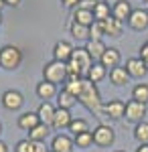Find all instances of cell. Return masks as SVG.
<instances>
[{
  "label": "cell",
  "mask_w": 148,
  "mask_h": 152,
  "mask_svg": "<svg viewBox=\"0 0 148 152\" xmlns=\"http://www.w3.org/2000/svg\"><path fill=\"white\" fill-rule=\"evenodd\" d=\"M77 102L81 105H85L91 114H95L97 118L103 116V102H102V95L97 91L95 83H91L89 79L83 77V83H81V91L77 95Z\"/></svg>",
  "instance_id": "obj_1"
},
{
  "label": "cell",
  "mask_w": 148,
  "mask_h": 152,
  "mask_svg": "<svg viewBox=\"0 0 148 152\" xmlns=\"http://www.w3.org/2000/svg\"><path fill=\"white\" fill-rule=\"evenodd\" d=\"M43 77H45V81L53 83V85L65 83V79H67V63H61V61H55V59L45 63Z\"/></svg>",
  "instance_id": "obj_2"
},
{
  "label": "cell",
  "mask_w": 148,
  "mask_h": 152,
  "mask_svg": "<svg viewBox=\"0 0 148 152\" xmlns=\"http://www.w3.org/2000/svg\"><path fill=\"white\" fill-rule=\"evenodd\" d=\"M21 63H23V53L16 45H6L0 49V67L2 69L14 71L21 67Z\"/></svg>",
  "instance_id": "obj_3"
},
{
  "label": "cell",
  "mask_w": 148,
  "mask_h": 152,
  "mask_svg": "<svg viewBox=\"0 0 148 152\" xmlns=\"http://www.w3.org/2000/svg\"><path fill=\"white\" fill-rule=\"evenodd\" d=\"M144 116H146V105L144 104H140V102H136V99H130V102L126 104L124 118L128 120V122L140 124V122H144Z\"/></svg>",
  "instance_id": "obj_4"
},
{
  "label": "cell",
  "mask_w": 148,
  "mask_h": 152,
  "mask_svg": "<svg viewBox=\"0 0 148 152\" xmlns=\"http://www.w3.org/2000/svg\"><path fill=\"white\" fill-rule=\"evenodd\" d=\"M91 134H93V144H97V146H110L116 138L114 128L108 126V124H100Z\"/></svg>",
  "instance_id": "obj_5"
},
{
  "label": "cell",
  "mask_w": 148,
  "mask_h": 152,
  "mask_svg": "<svg viewBox=\"0 0 148 152\" xmlns=\"http://www.w3.org/2000/svg\"><path fill=\"white\" fill-rule=\"evenodd\" d=\"M69 61H73V63L83 71V75H87L89 67L93 65V59L89 57V53L85 51V47H75V49H73V53H71V59H69Z\"/></svg>",
  "instance_id": "obj_6"
},
{
  "label": "cell",
  "mask_w": 148,
  "mask_h": 152,
  "mask_svg": "<svg viewBox=\"0 0 148 152\" xmlns=\"http://www.w3.org/2000/svg\"><path fill=\"white\" fill-rule=\"evenodd\" d=\"M23 104H24V97H23V94L16 91V89H8V91L2 94V105H4L6 110H10V112L21 110Z\"/></svg>",
  "instance_id": "obj_7"
},
{
  "label": "cell",
  "mask_w": 148,
  "mask_h": 152,
  "mask_svg": "<svg viewBox=\"0 0 148 152\" xmlns=\"http://www.w3.org/2000/svg\"><path fill=\"white\" fill-rule=\"evenodd\" d=\"M126 73L130 75V77H136V79H140V77H144L148 73V67L146 63L142 61L140 57H130L128 61H126Z\"/></svg>",
  "instance_id": "obj_8"
},
{
  "label": "cell",
  "mask_w": 148,
  "mask_h": 152,
  "mask_svg": "<svg viewBox=\"0 0 148 152\" xmlns=\"http://www.w3.org/2000/svg\"><path fill=\"white\" fill-rule=\"evenodd\" d=\"M128 26L132 31H144L148 28V10H142V8H134L130 18H128Z\"/></svg>",
  "instance_id": "obj_9"
},
{
  "label": "cell",
  "mask_w": 148,
  "mask_h": 152,
  "mask_svg": "<svg viewBox=\"0 0 148 152\" xmlns=\"http://www.w3.org/2000/svg\"><path fill=\"white\" fill-rule=\"evenodd\" d=\"M73 45L69 41H57L55 47H53V59L55 61H61V63H67L71 59V53H73Z\"/></svg>",
  "instance_id": "obj_10"
},
{
  "label": "cell",
  "mask_w": 148,
  "mask_h": 152,
  "mask_svg": "<svg viewBox=\"0 0 148 152\" xmlns=\"http://www.w3.org/2000/svg\"><path fill=\"white\" fill-rule=\"evenodd\" d=\"M103 114L112 120H120L126 114V104L122 99H110L108 104H103Z\"/></svg>",
  "instance_id": "obj_11"
},
{
  "label": "cell",
  "mask_w": 148,
  "mask_h": 152,
  "mask_svg": "<svg viewBox=\"0 0 148 152\" xmlns=\"http://www.w3.org/2000/svg\"><path fill=\"white\" fill-rule=\"evenodd\" d=\"M120 61H122V55H120V51L116 47H108L106 53L102 55V59H100V63L110 71L116 69V67H120Z\"/></svg>",
  "instance_id": "obj_12"
},
{
  "label": "cell",
  "mask_w": 148,
  "mask_h": 152,
  "mask_svg": "<svg viewBox=\"0 0 148 152\" xmlns=\"http://www.w3.org/2000/svg\"><path fill=\"white\" fill-rule=\"evenodd\" d=\"M73 138L67 134H57L51 142V150L53 152H73Z\"/></svg>",
  "instance_id": "obj_13"
},
{
  "label": "cell",
  "mask_w": 148,
  "mask_h": 152,
  "mask_svg": "<svg viewBox=\"0 0 148 152\" xmlns=\"http://www.w3.org/2000/svg\"><path fill=\"white\" fill-rule=\"evenodd\" d=\"M55 112H57V107L51 104V102H41L39 110H37V116L41 120V124L51 126V124H53V118H55Z\"/></svg>",
  "instance_id": "obj_14"
},
{
  "label": "cell",
  "mask_w": 148,
  "mask_h": 152,
  "mask_svg": "<svg viewBox=\"0 0 148 152\" xmlns=\"http://www.w3.org/2000/svg\"><path fill=\"white\" fill-rule=\"evenodd\" d=\"M132 10H134V8H132V4H130L128 0H120L118 4H114V6H112V16H114V18H118L120 23H124V20L128 23V18H130Z\"/></svg>",
  "instance_id": "obj_15"
},
{
  "label": "cell",
  "mask_w": 148,
  "mask_h": 152,
  "mask_svg": "<svg viewBox=\"0 0 148 152\" xmlns=\"http://www.w3.org/2000/svg\"><path fill=\"white\" fill-rule=\"evenodd\" d=\"M34 91H37V95H39L43 102H49V99L57 97V94H59V91H57V85L45 81V79H43L41 83H37V89H34Z\"/></svg>",
  "instance_id": "obj_16"
},
{
  "label": "cell",
  "mask_w": 148,
  "mask_h": 152,
  "mask_svg": "<svg viewBox=\"0 0 148 152\" xmlns=\"http://www.w3.org/2000/svg\"><path fill=\"white\" fill-rule=\"evenodd\" d=\"M41 124V120L37 116V112H24L18 116V128L24 130V132H31L34 126H39Z\"/></svg>",
  "instance_id": "obj_17"
},
{
  "label": "cell",
  "mask_w": 148,
  "mask_h": 152,
  "mask_svg": "<svg viewBox=\"0 0 148 152\" xmlns=\"http://www.w3.org/2000/svg\"><path fill=\"white\" fill-rule=\"evenodd\" d=\"M71 120H73V116H71V112H69V110H61V107H57V112H55V118H53V124H51V128H55V130L69 128Z\"/></svg>",
  "instance_id": "obj_18"
},
{
  "label": "cell",
  "mask_w": 148,
  "mask_h": 152,
  "mask_svg": "<svg viewBox=\"0 0 148 152\" xmlns=\"http://www.w3.org/2000/svg\"><path fill=\"white\" fill-rule=\"evenodd\" d=\"M103 35L108 37H120L122 35V28H124V23H120L118 18H114V16H110V18H106L103 20Z\"/></svg>",
  "instance_id": "obj_19"
},
{
  "label": "cell",
  "mask_w": 148,
  "mask_h": 152,
  "mask_svg": "<svg viewBox=\"0 0 148 152\" xmlns=\"http://www.w3.org/2000/svg\"><path fill=\"white\" fill-rule=\"evenodd\" d=\"M106 43L103 41H87L85 43V51L89 53V57L95 61V59H102V55L106 53Z\"/></svg>",
  "instance_id": "obj_20"
},
{
  "label": "cell",
  "mask_w": 148,
  "mask_h": 152,
  "mask_svg": "<svg viewBox=\"0 0 148 152\" xmlns=\"http://www.w3.org/2000/svg\"><path fill=\"white\" fill-rule=\"evenodd\" d=\"M106 73H108V69L103 67L102 63H93L89 67V71H87V75H85V79H89L91 83H100L106 77Z\"/></svg>",
  "instance_id": "obj_21"
},
{
  "label": "cell",
  "mask_w": 148,
  "mask_h": 152,
  "mask_svg": "<svg viewBox=\"0 0 148 152\" xmlns=\"http://www.w3.org/2000/svg\"><path fill=\"white\" fill-rule=\"evenodd\" d=\"M73 23L83 24V26H91L93 24V12L81 10V8H73Z\"/></svg>",
  "instance_id": "obj_22"
},
{
  "label": "cell",
  "mask_w": 148,
  "mask_h": 152,
  "mask_svg": "<svg viewBox=\"0 0 148 152\" xmlns=\"http://www.w3.org/2000/svg\"><path fill=\"white\" fill-rule=\"evenodd\" d=\"M110 81L114 83V85H118V87H122V85H126V83L130 81V75L126 73L124 67H116V69L110 71Z\"/></svg>",
  "instance_id": "obj_23"
},
{
  "label": "cell",
  "mask_w": 148,
  "mask_h": 152,
  "mask_svg": "<svg viewBox=\"0 0 148 152\" xmlns=\"http://www.w3.org/2000/svg\"><path fill=\"white\" fill-rule=\"evenodd\" d=\"M75 102H77V97L65 91V89H61L57 94V107H61V110H71L75 105Z\"/></svg>",
  "instance_id": "obj_24"
},
{
  "label": "cell",
  "mask_w": 148,
  "mask_h": 152,
  "mask_svg": "<svg viewBox=\"0 0 148 152\" xmlns=\"http://www.w3.org/2000/svg\"><path fill=\"white\" fill-rule=\"evenodd\" d=\"M51 126H45V124H39V126H34L31 132H29V140L31 142H45V138L49 136V132H51Z\"/></svg>",
  "instance_id": "obj_25"
},
{
  "label": "cell",
  "mask_w": 148,
  "mask_h": 152,
  "mask_svg": "<svg viewBox=\"0 0 148 152\" xmlns=\"http://www.w3.org/2000/svg\"><path fill=\"white\" fill-rule=\"evenodd\" d=\"M110 16H112V8H110V4H108V2H97L95 8H93V20L103 23V20L110 18Z\"/></svg>",
  "instance_id": "obj_26"
},
{
  "label": "cell",
  "mask_w": 148,
  "mask_h": 152,
  "mask_svg": "<svg viewBox=\"0 0 148 152\" xmlns=\"http://www.w3.org/2000/svg\"><path fill=\"white\" fill-rule=\"evenodd\" d=\"M67 130L73 134V136H77V134H83V132H89V124H87L83 118H73Z\"/></svg>",
  "instance_id": "obj_27"
},
{
  "label": "cell",
  "mask_w": 148,
  "mask_h": 152,
  "mask_svg": "<svg viewBox=\"0 0 148 152\" xmlns=\"http://www.w3.org/2000/svg\"><path fill=\"white\" fill-rule=\"evenodd\" d=\"M132 99H136L140 104H148V85L146 83H138L134 85V89H132Z\"/></svg>",
  "instance_id": "obj_28"
},
{
  "label": "cell",
  "mask_w": 148,
  "mask_h": 152,
  "mask_svg": "<svg viewBox=\"0 0 148 152\" xmlns=\"http://www.w3.org/2000/svg\"><path fill=\"white\" fill-rule=\"evenodd\" d=\"M71 35L75 37L77 41H89V26H83V24L71 23Z\"/></svg>",
  "instance_id": "obj_29"
},
{
  "label": "cell",
  "mask_w": 148,
  "mask_h": 152,
  "mask_svg": "<svg viewBox=\"0 0 148 152\" xmlns=\"http://www.w3.org/2000/svg\"><path fill=\"white\" fill-rule=\"evenodd\" d=\"M134 138L140 144H148V122H140L134 128Z\"/></svg>",
  "instance_id": "obj_30"
},
{
  "label": "cell",
  "mask_w": 148,
  "mask_h": 152,
  "mask_svg": "<svg viewBox=\"0 0 148 152\" xmlns=\"http://www.w3.org/2000/svg\"><path fill=\"white\" fill-rule=\"evenodd\" d=\"M73 144L79 146V148H89L91 144H93V134H91V132L77 134V136H73Z\"/></svg>",
  "instance_id": "obj_31"
},
{
  "label": "cell",
  "mask_w": 148,
  "mask_h": 152,
  "mask_svg": "<svg viewBox=\"0 0 148 152\" xmlns=\"http://www.w3.org/2000/svg\"><path fill=\"white\" fill-rule=\"evenodd\" d=\"M103 37V24L100 20H93V24L89 26V41H102Z\"/></svg>",
  "instance_id": "obj_32"
},
{
  "label": "cell",
  "mask_w": 148,
  "mask_h": 152,
  "mask_svg": "<svg viewBox=\"0 0 148 152\" xmlns=\"http://www.w3.org/2000/svg\"><path fill=\"white\" fill-rule=\"evenodd\" d=\"M14 152H33V142L29 140V138L18 140V142H16V146H14Z\"/></svg>",
  "instance_id": "obj_33"
},
{
  "label": "cell",
  "mask_w": 148,
  "mask_h": 152,
  "mask_svg": "<svg viewBox=\"0 0 148 152\" xmlns=\"http://www.w3.org/2000/svg\"><path fill=\"white\" fill-rule=\"evenodd\" d=\"M100 0H79V4H77V8H81V10H91L93 12V8H95V4H97Z\"/></svg>",
  "instance_id": "obj_34"
},
{
  "label": "cell",
  "mask_w": 148,
  "mask_h": 152,
  "mask_svg": "<svg viewBox=\"0 0 148 152\" xmlns=\"http://www.w3.org/2000/svg\"><path fill=\"white\" fill-rule=\"evenodd\" d=\"M140 59L146 63V67H148V41L142 45V47H140Z\"/></svg>",
  "instance_id": "obj_35"
},
{
  "label": "cell",
  "mask_w": 148,
  "mask_h": 152,
  "mask_svg": "<svg viewBox=\"0 0 148 152\" xmlns=\"http://www.w3.org/2000/svg\"><path fill=\"white\" fill-rule=\"evenodd\" d=\"M33 152H49L45 148V142H33Z\"/></svg>",
  "instance_id": "obj_36"
},
{
  "label": "cell",
  "mask_w": 148,
  "mask_h": 152,
  "mask_svg": "<svg viewBox=\"0 0 148 152\" xmlns=\"http://www.w3.org/2000/svg\"><path fill=\"white\" fill-rule=\"evenodd\" d=\"M61 4H63L65 8H77L79 0H61Z\"/></svg>",
  "instance_id": "obj_37"
},
{
  "label": "cell",
  "mask_w": 148,
  "mask_h": 152,
  "mask_svg": "<svg viewBox=\"0 0 148 152\" xmlns=\"http://www.w3.org/2000/svg\"><path fill=\"white\" fill-rule=\"evenodd\" d=\"M4 4H6V6H18L21 0H4Z\"/></svg>",
  "instance_id": "obj_38"
},
{
  "label": "cell",
  "mask_w": 148,
  "mask_h": 152,
  "mask_svg": "<svg viewBox=\"0 0 148 152\" xmlns=\"http://www.w3.org/2000/svg\"><path fill=\"white\" fill-rule=\"evenodd\" d=\"M136 152H148V144H140L136 148Z\"/></svg>",
  "instance_id": "obj_39"
},
{
  "label": "cell",
  "mask_w": 148,
  "mask_h": 152,
  "mask_svg": "<svg viewBox=\"0 0 148 152\" xmlns=\"http://www.w3.org/2000/svg\"><path fill=\"white\" fill-rule=\"evenodd\" d=\"M0 152H8V146H6L2 140H0Z\"/></svg>",
  "instance_id": "obj_40"
},
{
  "label": "cell",
  "mask_w": 148,
  "mask_h": 152,
  "mask_svg": "<svg viewBox=\"0 0 148 152\" xmlns=\"http://www.w3.org/2000/svg\"><path fill=\"white\" fill-rule=\"evenodd\" d=\"M106 2H108V4H110V2H112V6H114V4H118V2H120V0H106Z\"/></svg>",
  "instance_id": "obj_41"
},
{
  "label": "cell",
  "mask_w": 148,
  "mask_h": 152,
  "mask_svg": "<svg viewBox=\"0 0 148 152\" xmlns=\"http://www.w3.org/2000/svg\"><path fill=\"white\" fill-rule=\"evenodd\" d=\"M2 6H4V0H0V10H2Z\"/></svg>",
  "instance_id": "obj_42"
},
{
  "label": "cell",
  "mask_w": 148,
  "mask_h": 152,
  "mask_svg": "<svg viewBox=\"0 0 148 152\" xmlns=\"http://www.w3.org/2000/svg\"><path fill=\"white\" fill-rule=\"evenodd\" d=\"M0 24H2V12H0Z\"/></svg>",
  "instance_id": "obj_43"
},
{
  "label": "cell",
  "mask_w": 148,
  "mask_h": 152,
  "mask_svg": "<svg viewBox=\"0 0 148 152\" xmlns=\"http://www.w3.org/2000/svg\"><path fill=\"white\" fill-rule=\"evenodd\" d=\"M116 152H126V150H116Z\"/></svg>",
  "instance_id": "obj_44"
},
{
  "label": "cell",
  "mask_w": 148,
  "mask_h": 152,
  "mask_svg": "<svg viewBox=\"0 0 148 152\" xmlns=\"http://www.w3.org/2000/svg\"><path fill=\"white\" fill-rule=\"evenodd\" d=\"M0 132H2V124H0Z\"/></svg>",
  "instance_id": "obj_45"
},
{
  "label": "cell",
  "mask_w": 148,
  "mask_h": 152,
  "mask_svg": "<svg viewBox=\"0 0 148 152\" xmlns=\"http://www.w3.org/2000/svg\"><path fill=\"white\" fill-rule=\"evenodd\" d=\"M144 2H148V0H144Z\"/></svg>",
  "instance_id": "obj_46"
},
{
  "label": "cell",
  "mask_w": 148,
  "mask_h": 152,
  "mask_svg": "<svg viewBox=\"0 0 148 152\" xmlns=\"http://www.w3.org/2000/svg\"><path fill=\"white\" fill-rule=\"evenodd\" d=\"M49 152H53V150H49Z\"/></svg>",
  "instance_id": "obj_47"
}]
</instances>
